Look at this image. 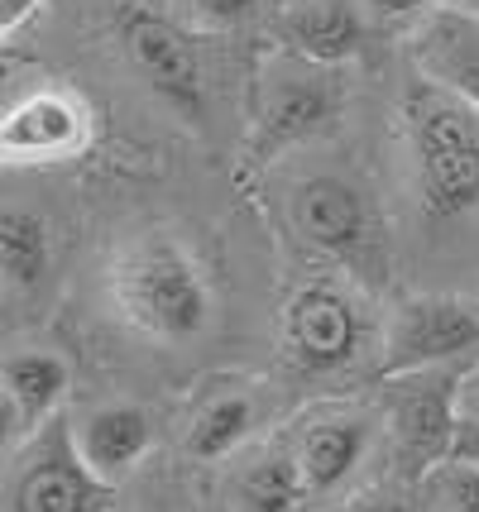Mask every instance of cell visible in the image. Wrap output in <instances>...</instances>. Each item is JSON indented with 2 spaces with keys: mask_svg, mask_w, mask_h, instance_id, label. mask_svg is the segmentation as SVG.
<instances>
[{
  "mask_svg": "<svg viewBox=\"0 0 479 512\" xmlns=\"http://www.w3.org/2000/svg\"><path fill=\"white\" fill-rule=\"evenodd\" d=\"M417 201L432 221H456L479 206V111L446 91L417 87L403 101Z\"/></svg>",
  "mask_w": 479,
  "mask_h": 512,
  "instance_id": "7a4b0ae2",
  "label": "cell"
},
{
  "mask_svg": "<svg viewBox=\"0 0 479 512\" xmlns=\"http://www.w3.org/2000/svg\"><path fill=\"white\" fill-rule=\"evenodd\" d=\"M254 431V402L245 393H221V398H211L192 417L187 426V455L192 460H202V465H216V460H226L235 446H245Z\"/></svg>",
  "mask_w": 479,
  "mask_h": 512,
  "instance_id": "e0dca14e",
  "label": "cell"
},
{
  "mask_svg": "<svg viewBox=\"0 0 479 512\" xmlns=\"http://www.w3.org/2000/svg\"><path fill=\"white\" fill-rule=\"evenodd\" d=\"M441 374V369H436ZM436 374H412L403 379L398 398H393V441H398V455L412 465V474L422 479L436 460H446V446H451V431H456V383L460 379H436Z\"/></svg>",
  "mask_w": 479,
  "mask_h": 512,
  "instance_id": "8fae6325",
  "label": "cell"
},
{
  "mask_svg": "<svg viewBox=\"0 0 479 512\" xmlns=\"http://www.w3.org/2000/svg\"><path fill=\"white\" fill-rule=\"evenodd\" d=\"M48 264H53V240H48L44 216L24 206L0 211V278L34 292L48 278Z\"/></svg>",
  "mask_w": 479,
  "mask_h": 512,
  "instance_id": "2e32d148",
  "label": "cell"
},
{
  "mask_svg": "<svg viewBox=\"0 0 479 512\" xmlns=\"http://www.w3.org/2000/svg\"><path fill=\"white\" fill-rule=\"evenodd\" d=\"M259 0H192V15L206 24V29H235V24L254 20Z\"/></svg>",
  "mask_w": 479,
  "mask_h": 512,
  "instance_id": "ffe728a7",
  "label": "cell"
},
{
  "mask_svg": "<svg viewBox=\"0 0 479 512\" xmlns=\"http://www.w3.org/2000/svg\"><path fill=\"white\" fill-rule=\"evenodd\" d=\"M0 383L15 398V407H20L24 431H39L58 412V402L68 398L72 369L63 355L29 345V350H10V355L0 359Z\"/></svg>",
  "mask_w": 479,
  "mask_h": 512,
  "instance_id": "9a60e30c",
  "label": "cell"
},
{
  "mask_svg": "<svg viewBox=\"0 0 479 512\" xmlns=\"http://www.w3.org/2000/svg\"><path fill=\"white\" fill-rule=\"evenodd\" d=\"M417 489L432 503V512H479V469H470V465L436 460L417 479Z\"/></svg>",
  "mask_w": 479,
  "mask_h": 512,
  "instance_id": "d6986e66",
  "label": "cell"
},
{
  "mask_svg": "<svg viewBox=\"0 0 479 512\" xmlns=\"http://www.w3.org/2000/svg\"><path fill=\"white\" fill-rule=\"evenodd\" d=\"M336 115H341V87L326 82V67H312L302 58L274 63L264 72V87H259L250 149L259 158H274L302 144V139L321 134Z\"/></svg>",
  "mask_w": 479,
  "mask_h": 512,
  "instance_id": "8992f818",
  "label": "cell"
},
{
  "mask_svg": "<svg viewBox=\"0 0 479 512\" xmlns=\"http://www.w3.org/2000/svg\"><path fill=\"white\" fill-rule=\"evenodd\" d=\"M365 450H369V422L360 412L307 417L293 446V465L302 474V484H307V498L341 489L345 479L355 474V465L365 460Z\"/></svg>",
  "mask_w": 479,
  "mask_h": 512,
  "instance_id": "4fadbf2b",
  "label": "cell"
},
{
  "mask_svg": "<svg viewBox=\"0 0 479 512\" xmlns=\"http://www.w3.org/2000/svg\"><path fill=\"white\" fill-rule=\"evenodd\" d=\"M72 431V446L82 455V465L92 469L96 479L115 489L130 469L149 455L154 446V422H149V412L135 407V402H111V407H96L87 412Z\"/></svg>",
  "mask_w": 479,
  "mask_h": 512,
  "instance_id": "7c38bea8",
  "label": "cell"
},
{
  "mask_svg": "<svg viewBox=\"0 0 479 512\" xmlns=\"http://www.w3.org/2000/svg\"><path fill=\"white\" fill-rule=\"evenodd\" d=\"M365 331V312L341 283H302L283 302L278 350L297 374L321 379V374H341L360 359Z\"/></svg>",
  "mask_w": 479,
  "mask_h": 512,
  "instance_id": "3957f363",
  "label": "cell"
},
{
  "mask_svg": "<svg viewBox=\"0 0 479 512\" xmlns=\"http://www.w3.org/2000/svg\"><path fill=\"white\" fill-rule=\"evenodd\" d=\"M106 307L149 345H192L216 321V292L202 259L168 230H149L106 264Z\"/></svg>",
  "mask_w": 479,
  "mask_h": 512,
  "instance_id": "6da1fadb",
  "label": "cell"
},
{
  "mask_svg": "<svg viewBox=\"0 0 479 512\" xmlns=\"http://www.w3.org/2000/svg\"><path fill=\"white\" fill-rule=\"evenodd\" d=\"M360 5H369L374 15H388V20H398V15H417L427 0H360Z\"/></svg>",
  "mask_w": 479,
  "mask_h": 512,
  "instance_id": "cb8c5ba5",
  "label": "cell"
},
{
  "mask_svg": "<svg viewBox=\"0 0 479 512\" xmlns=\"http://www.w3.org/2000/svg\"><path fill=\"white\" fill-rule=\"evenodd\" d=\"M408 58L422 77V87L446 91L465 106L479 111V15L475 10H432L427 20L417 24L408 44Z\"/></svg>",
  "mask_w": 479,
  "mask_h": 512,
  "instance_id": "30bf717a",
  "label": "cell"
},
{
  "mask_svg": "<svg viewBox=\"0 0 479 512\" xmlns=\"http://www.w3.org/2000/svg\"><path fill=\"white\" fill-rule=\"evenodd\" d=\"M20 436H24L20 407H15V398L5 393V383H0V450L10 446V441H20Z\"/></svg>",
  "mask_w": 479,
  "mask_h": 512,
  "instance_id": "7402d4cb",
  "label": "cell"
},
{
  "mask_svg": "<svg viewBox=\"0 0 479 512\" xmlns=\"http://www.w3.org/2000/svg\"><path fill=\"white\" fill-rule=\"evenodd\" d=\"M111 493L72 446L63 422L34 431L24 450L15 484H10V512H111Z\"/></svg>",
  "mask_w": 479,
  "mask_h": 512,
  "instance_id": "52a82bcc",
  "label": "cell"
},
{
  "mask_svg": "<svg viewBox=\"0 0 479 512\" xmlns=\"http://www.w3.org/2000/svg\"><path fill=\"white\" fill-rule=\"evenodd\" d=\"M120 44H125L135 72L149 82L154 96H163L187 120H202L206 115L202 53L178 24L159 15V10H149V5H130L120 15Z\"/></svg>",
  "mask_w": 479,
  "mask_h": 512,
  "instance_id": "ba28073f",
  "label": "cell"
},
{
  "mask_svg": "<svg viewBox=\"0 0 479 512\" xmlns=\"http://www.w3.org/2000/svg\"><path fill=\"white\" fill-rule=\"evenodd\" d=\"M456 412H479V369H470L456 383Z\"/></svg>",
  "mask_w": 479,
  "mask_h": 512,
  "instance_id": "d4e9b609",
  "label": "cell"
},
{
  "mask_svg": "<svg viewBox=\"0 0 479 512\" xmlns=\"http://www.w3.org/2000/svg\"><path fill=\"white\" fill-rule=\"evenodd\" d=\"M288 225L302 245L336 259V264H360L365 254L379 245V221H374V201L365 197V187H355L341 173H307L288 187L283 197Z\"/></svg>",
  "mask_w": 479,
  "mask_h": 512,
  "instance_id": "277c9868",
  "label": "cell"
},
{
  "mask_svg": "<svg viewBox=\"0 0 479 512\" xmlns=\"http://www.w3.org/2000/svg\"><path fill=\"white\" fill-rule=\"evenodd\" d=\"M446 460L479 469V412H460V417H456V431H451Z\"/></svg>",
  "mask_w": 479,
  "mask_h": 512,
  "instance_id": "44dd1931",
  "label": "cell"
},
{
  "mask_svg": "<svg viewBox=\"0 0 479 512\" xmlns=\"http://www.w3.org/2000/svg\"><path fill=\"white\" fill-rule=\"evenodd\" d=\"M341 512H412L408 503H398V498H365V503H350Z\"/></svg>",
  "mask_w": 479,
  "mask_h": 512,
  "instance_id": "484cf974",
  "label": "cell"
},
{
  "mask_svg": "<svg viewBox=\"0 0 479 512\" xmlns=\"http://www.w3.org/2000/svg\"><path fill=\"white\" fill-rule=\"evenodd\" d=\"M307 484L297 474L293 455H264L240 474V508L245 512H302Z\"/></svg>",
  "mask_w": 479,
  "mask_h": 512,
  "instance_id": "ac0fdd59",
  "label": "cell"
},
{
  "mask_svg": "<svg viewBox=\"0 0 479 512\" xmlns=\"http://www.w3.org/2000/svg\"><path fill=\"white\" fill-rule=\"evenodd\" d=\"M0 53H5V44H0Z\"/></svg>",
  "mask_w": 479,
  "mask_h": 512,
  "instance_id": "4316f807",
  "label": "cell"
},
{
  "mask_svg": "<svg viewBox=\"0 0 479 512\" xmlns=\"http://www.w3.org/2000/svg\"><path fill=\"white\" fill-rule=\"evenodd\" d=\"M92 134V115L72 91H34L0 115V163H58Z\"/></svg>",
  "mask_w": 479,
  "mask_h": 512,
  "instance_id": "9c48e42d",
  "label": "cell"
},
{
  "mask_svg": "<svg viewBox=\"0 0 479 512\" xmlns=\"http://www.w3.org/2000/svg\"><path fill=\"white\" fill-rule=\"evenodd\" d=\"M39 5H44V0H0V39H5L10 29H20L24 20H34Z\"/></svg>",
  "mask_w": 479,
  "mask_h": 512,
  "instance_id": "603a6c76",
  "label": "cell"
},
{
  "mask_svg": "<svg viewBox=\"0 0 479 512\" xmlns=\"http://www.w3.org/2000/svg\"><path fill=\"white\" fill-rule=\"evenodd\" d=\"M283 44L293 48L302 63L312 67H336L345 58H355L365 44V20L355 5L345 0H312V5H297L278 20Z\"/></svg>",
  "mask_w": 479,
  "mask_h": 512,
  "instance_id": "5bb4252c",
  "label": "cell"
},
{
  "mask_svg": "<svg viewBox=\"0 0 479 512\" xmlns=\"http://www.w3.org/2000/svg\"><path fill=\"white\" fill-rule=\"evenodd\" d=\"M479 350V312L460 297H408L388 316L379 374L384 379H412L436 374L456 359Z\"/></svg>",
  "mask_w": 479,
  "mask_h": 512,
  "instance_id": "5b68a950",
  "label": "cell"
}]
</instances>
